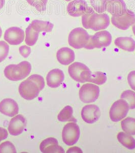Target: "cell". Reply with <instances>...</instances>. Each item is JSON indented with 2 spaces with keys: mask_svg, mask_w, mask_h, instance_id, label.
<instances>
[{
  "mask_svg": "<svg viewBox=\"0 0 135 153\" xmlns=\"http://www.w3.org/2000/svg\"><path fill=\"white\" fill-rule=\"evenodd\" d=\"M44 87L45 82L43 76L32 75L21 83L18 91L19 94L24 99L32 100L39 96Z\"/></svg>",
  "mask_w": 135,
  "mask_h": 153,
  "instance_id": "6da1fadb",
  "label": "cell"
},
{
  "mask_svg": "<svg viewBox=\"0 0 135 153\" xmlns=\"http://www.w3.org/2000/svg\"><path fill=\"white\" fill-rule=\"evenodd\" d=\"M81 19L84 28L95 31H100L107 29L110 23L108 15L98 13L93 9L82 16Z\"/></svg>",
  "mask_w": 135,
  "mask_h": 153,
  "instance_id": "7a4b0ae2",
  "label": "cell"
},
{
  "mask_svg": "<svg viewBox=\"0 0 135 153\" xmlns=\"http://www.w3.org/2000/svg\"><path fill=\"white\" fill-rule=\"evenodd\" d=\"M31 65L28 61H24L18 65H10L6 67L4 75L8 79L18 81L23 80L31 73Z\"/></svg>",
  "mask_w": 135,
  "mask_h": 153,
  "instance_id": "3957f363",
  "label": "cell"
},
{
  "mask_svg": "<svg viewBox=\"0 0 135 153\" xmlns=\"http://www.w3.org/2000/svg\"><path fill=\"white\" fill-rule=\"evenodd\" d=\"M112 40L111 33L106 30L97 32L94 35L90 36V38L85 49L87 50L107 47L110 45Z\"/></svg>",
  "mask_w": 135,
  "mask_h": 153,
  "instance_id": "277c9868",
  "label": "cell"
},
{
  "mask_svg": "<svg viewBox=\"0 0 135 153\" xmlns=\"http://www.w3.org/2000/svg\"><path fill=\"white\" fill-rule=\"evenodd\" d=\"M70 76L73 80L79 83L89 82L92 72L89 68L82 63L76 62L70 65L68 68Z\"/></svg>",
  "mask_w": 135,
  "mask_h": 153,
  "instance_id": "5b68a950",
  "label": "cell"
},
{
  "mask_svg": "<svg viewBox=\"0 0 135 153\" xmlns=\"http://www.w3.org/2000/svg\"><path fill=\"white\" fill-rule=\"evenodd\" d=\"M90 38L88 32L84 29L80 27L75 28L70 33L68 37L69 45L76 49L85 48Z\"/></svg>",
  "mask_w": 135,
  "mask_h": 153,
  "instance_id": "8992f818",
  "label": "cell"
},
{
  "mask_svg": "<svg viewBox=\"0 0 135 153\" xmlns=\"http://www.w3.org/2000/svg\"><path fill=\"white\" fill-rule=\"evenodd\" d=\"M111 23L119 29L126 30L135 24V14L132 11L126 9L123 13L113 15Z\"/></svg>",
  "mask_w": 135,
  "mask_h": 153,
  "instance_id": "52a82bcc",
  "label": "cell"
},
{
  "mask_svg": "<svg viewBox=\"0 0 135 153\" xmlns=\"http://www.w3.org/2000/svg\"><path fill=\"white\" fill-rule=\"evenodd\" d=\"M130 107L128 102L125 100H118L113 104L109 115L113 122H118L123 120L128 114Z\"/></svg>",
  "mask_w": 135,
  "mask_h": 153,
  "instance_id": "ba28073f",
  "label": "cell"
},
{
  "mask_svg": "<svg viewBox=\"0 0 135 153\" xmlns=\"http://www.w3.org/2000/svg\"><path fill=\"white\" fill-rule=\"evenodd\" d=\"M79 127L75 123H69L65 126L62 131V139L64 143L69 146L76 144L79 139Z\"/></svg>",
  "mask_w": 135,
  "mask_h": 153,
  "instance_id": "9c48e42d",
  "label": "cell"
},
{
  "mask_svg": "<svg viewBox=\"0 0 135 153\" xmlns=\"http://www.w3.org/2000/svg\"><path fill=\"white\" fill-rule=\"evenodd\" d=\"M100 94L99 86L91 83H87L80 89L79 95L80 100L84 103H93L97 100Z\"/></svg>",
  "mask_w": 135,
  "mask_h": 153,
  "instance_id": "30bf717a",
  "label": "cell"
},
{
  "mask_svg": "<svg viewBox=\"0 0 135 153\" xmlns=\"http://www.w3.org/2000/svg\"><path fill=\"white\" fill-rule=\"evenodd\" d=\"M67 12L72 17H79L92 9L84 0H74L68 4Z\"/></svg>",
  "mask_w": 135,
  "mask_h": 153,
  "instance_id": "8fae6325",
  "label": "cell"
},
{
  "mask_svg": "<svg viewBox=\"0 0 135 153\" xmlns=\"http://www.w3.org/2000/svg\"><path fill=\"white\" fill-rule=\"evenodd\" d=\"M25 37L24 31L17 27H12L6 30L4 39L11 45H17L21 44Z\"/></svg>",
  "mask_w": 135,
  "mask_h": 153,
  "instance_id": "7c38bea8",
  "label": "cell"
},
{
  "mask_svg": "<svg viewBox=\"0 0 135 153\" xmlns=\"http://www.w3.org/2000/svg\"><path fill=\"white\" fill-rule=\"evenodd\" d=\"M81 114L82 120L85 123L94 124L100 117V110L95 105H87L82 108Z\"/></svg>",
  "mask_w": 135,
  "mask_h": 153,
  "instance_id": "4fadbf2b",
  "label": "cell"
},
{
  "mask_svg": "<svg viewBox=\"0 0 135 153\" xmlns=\"http://www.w3.org/2000/svg\"><path fill=\"white\" fill-rule=\"evenodd\" d=\"M26 118L22 115L19 114L11 120L8 131L13 136H18L21 134L26 126Z\"/></svg>",
  "mask_w": 135,
  "mask_h": 153,
  "instance_id": "5bb4252c",
  "label": "cell"
},
{
  "mask_svg": "<svg viewBox=\"0 0 135 153\" xmlns=\"http://www.w3.org/2000/svg\"><path fill=\"white\" fill-rule=\"evenodd\" d=\"M40 150L43 153H64L62 147L59 146L57 139L49 137L44 140L40 145Z\"/></svg>",
  "mask_w": 135,
  "mask_h": 153,
  "instance_id": "9a60e30c",
  "label": "cell"
},
{
  "mask_svg": "<svg viewBox=\"0 0 135 153\" xmlns=\"http://www.w3.org/2000/svg\"><path fill=\"white\" fill-rule=\"evenodd\" d=\"M19 107L18 103L11 99H5L0 102V112L9 117H13L18 114Z\"/></svg>",
  "mask_w": 135,
  "mask_h": 153,
  "instance_id": "2e32d148",
  "label": "cell"
},
{
  "mask_svg": "<svg viewBox=\"0 0 135 153\" xmlns=\"http://www.w3.org/2000/svg\"><path fill=\"white\" fill-rule=\"evenodd\" d=\"M126 9L123 0H105V10L112 16L122 14Z\"/></svg>",
  "mask_w": 135,
  "mask_h": 153,
  "instance_id": "e0dca14e",
  "label": "cell"
},
{
  "mask_svg": "<svg viewBox=\"0 0 135 153\" xmlns=\"http://www.w3.org/2000/svg\"><path fill=\"white\" fill-rule=\"evenodd\" d=\"M64 74L59 69H54L50 71L46 77L47 85L51 88L59 87L64 81Z\"/></svg>",
  "mask_w": 135,
  "mask_h": 153,
  "instance_id": "ac0fdd59",
  "label": "cell"
},
{
  "mask_svg": "<svg viewBox=\"0 0 135 153\" xmlns=\"http://www.w3.org/2000/svg\"><path fill=\"white\" fill-rule=\"evenodd\" d=\"M57 60L64 65H69L74 61L75 55L74 51L69 48H62L56 53Z\"/></svg>",
  "mask_w": 135,
  "mask_h": 153,
  "instance_id": "d6986e66",
  "label": "cell"
},
{
  "mask_svg": "<svg viewBox=\"0 0 135 153\" xmlns=\"http://www.w3.org/2000/svg\"><path fill=\"white\" fill-rule=\"evenodd\" d=\"M115 45L121 50L133 52L135 50V41L130 37H120L114 41Z\"/></svg>",
  "mask_w": 135,
  "mask_h": 153,
  "instance_id": "ffe728a7",
  "label": "cell"
},
{
  "mask_svg": "<svg viewBox=\"0 0 135 153\" xmlns=\"http://www.w3.org/2000/svg\"><path fill=\"white\" fill-rule=\"evenodd\" d=\"M117 138L118 141L125 148L129 150L135 149V139L132 135L121 132L117 134Z\"/></svg>",
  "mask_w": 135,
  "mask_h": 153,
  "instance_id": "44dd1931",
  "label": "cell"
},
{
  "mask_svg": "<svg viewBox=\"0 0 135 153\" xmlns=\"http://www.w3.org/2000/svg\"><path fill=\"white\" fill-rule=\"evenodd\" d=\"M31 26L35 31L39 33L41 32H50L53 29L54 25L52 23L47 21L35 19L32 21Z\"/></svg>",
  "mask_w": 135,
  "mask_h": 153,
  "instance_id": "7402d4cb",
  "label": "cell"
},
{
  "mask_svg": "<svg viewBox=\"0 0 135 153\" xmlns=\"http://www.w3.org/2000/svg\"><path fill=\"white\" fill-rule=\"evenodd\" d=\"M26 44L29 46L35 45L38 39L39 32L35 31L31 26V24L26 28Z\"/></svg>",
  "mask_w": 135,
  "mask_h": 153,
  "instance_id": "603a6c76",
  "label": "cell"
},
{
  "mask_svg": "<svg viewBox=\"0 0 135 153\" xmlns=\"http://www.w3.org/2000/svg\"><path fill=\"white\" fill-rule=\"evenodd\" d=\"M121 126L125 132L135 135V118L128 117L121 121Z\"/></svg>",
  "mask_w": 135,
  "mask_h": 153,
  "instance_id": "cb8c5ba5",
  "label": "cell"
},
{
  "mask_svg": "<svg viewBox=\"0 0 135 153\" xmlns=\"http://www.w3.org/2000/svg\"><path fill=\"white\" fill-rule=\"evenodd\" d=\"M73 110L70 106H67L59 113L57 118L59 122H66L73 120Z\"/></svg>",
  "mask_w": 135,
  "mask_h": 153,
  "instance_id": "d4e9b609",
  "label": "cell"
},
{
  "mask_svg": "<svg viewBox=\"0 0 135 153\" xmlns=\"http://www.w3.org/2000/svg\"><path fill=\"white\" fill-rule=\"evenodd\" d=\"M120 97L128 102L131 109H135V92L131 90L124 91L121 94Z\"/></svg>",
  "mask_w": 135,
  "mask_h": 153,
  "instance_id": "484cf974",
  "label": "cell"
},
{
  "mask_svg": "<svg viewBox=\"0 0 135 153\" xmlns=\"http://www.w3.org/2000/svg\"><path fill=\"white\" fill-rule=\"evenodd\" d=\"M107 79V78L105 74L101 71H97L95 73L92 74L89 82L98 85H103L106 82Z\"/></svg>",
  "mask_w": 135,
  "mask_h": 153,
  "instance_id": "4316f807",
  "label": "cell"
},
{
  "mask_svg": "<svg viewBox=\"0 0 135 153\" xmlns=\"http://www.w3.org/2000/svg\"><path fill=\"white\" fill-rule=\"evenodd\" d=\"M29 4L39 12H44L46 9L48 0H26Z\"/></svg>",
  "mask_w": 135,
  "mask_h": 153,
  "instance_id": "83f0119b",
  "label": "cell"
},
{
  "mask_svg": "<svg viewBox=\"0 0 135 153\" xmlns=\"http://www.w3.org/2000/svg\"><path fill=\"white\" fill-rule=\"evenodd\" d=\"M91 5L95 11L98 13L105 12V0H90Z\"/></svg>",
  "mask_w": 135,
  "mask_h": 153,
  "instance_id": "f1b7e54d",
  "label": "cell"
},
{
  "mask_svg": "<svg viewBox=\"0 0 135 153\" xmlns=\"http://www.w3.org/2000/svg\"><path fill=\"white\" fill-rule=\"evenodd\" d=\"M16 153L15 147L12 143L6 141L0 145V153Z\"/></svg>",
  "mask_w": 135,
  "mask_h": 153,
  "instance_id": "f546056e",
  "label": "cell"
},
{
  "mask_svg": "<svg viewBox=\"0 0 135 153\" xmlns=\"http://www.w3.org/2000/svg\"><path fill=\"white\" fill-rule=\"evenodd\" d=\"M9 46L4 41H0V63L2 62L8 55Z\"/></svg>",
  "mask_w": 135,
  "mask_h": 153,
  "instance_id": "4dcf8cb0",
  "label": "cell"
},
{
  "mask_svg": "<svg viewBox=\"0 0 135 153\" xmlns=\"http://www.w3.org/2000/svg\"><path fill=\"white\" fill-rule=\"evenodd\" d=\"M128 81L131 88L135 91V71H131L128 74Z\"/></svg>",
  "mask_w": 135,
  "mask_h": 153,
  "instance_id": "1f68e13d",
  "label": "cell"
},
{
  "mask_svg": "<svg viewBox=\"0 0 135 153\" xmlns=\"http://www.w3.org/2000/svg\"><path fill=\"white\" fill-rule=\"evenodd\" d=\"M19 53L24 58H27L31 53V48L27 45H23L19 48Z\"/></svg>",
  "mask_w": 135,
  "mask_h": 153,
  "instance_id": "d6a6232c",
  "label": "cell"
},
{
  "mask_svg": "<svg viewBox=\"0 0 135 153\" xmlns=\"http://www.w3.org/2000/svg\"><path fill=\"white\" fill-rule=\"evenodd\" d=\"M8 131L3 128L0 127V143L1 141L5 140L8 137Z\"/></svg>",
  "mask_w": 135,
  "mask_h": 153,
  "instance_id": "836d02e7",
  "label": "cell"
},
{
  "mask_svg": "<svg viewBox=\"0 0 135 153\" xmlns=\"http://www.w3.org/2000/svg\"><path fill=\"white\" fill-rule=\"evenodd\" d=\"M67 153H83L81 150L80 148L75 146L73 148H70L69 150H68Z\"/></svg>",
  "mask_w": 135,
  "mask_h": 153,
  "instance_id": "e575fe53",
  "label": "cell"
},
{
  "mask_svg": "<svg viewBox=\"0 0 135 153\" xmlns=\"http://www.w3.org/2000/svg\"><path fill=\"white\" fill-rule=\"evenodd\" d=\"M5 4V0H0V10L3 8Z\"/></svg>",
  "mask_w": 135,
  "mask_h": 153,
  "instance_id": "d590c367",
  "label": "cell"
},
{
  "mask_svg": "<svg viewBox=\"0 0 135 153\" xmlns=\"http://www.w3.org/2000/svg\"><path fill=\"white\" fill-rule=\"evenodd\" d=\"M132 30H133L134 35H135V24L132 26Z\"/></svg>",
  "mask_w": 135,
  "mask_h": 153,
  "instance_id": "8d00e7d4",
  "label": "cell"
},
{
  "mask_svg": "<svg viewBox=\"0 0 135 153\" xmlns=\"http://www.w3.org/2000/svg\"><path fill=\"white\" fill-rule=\"evenodd\" d=\"M2 35V29L1 28V27H0V38L1 37Z\"/></svg>",
  "mask_w": 135,
  "mask_h": 153,
  "instance_id": "74e56055",
  "label": "cell"
},
{
  "mask_svg": "<svg viewBox=\"0 0 135 153\" xmlns=\"http://www.w3.org/2000/svg\"><path fill=\"white\" fill-rule=\"evenodd\" d=\"M66 1H67V2H69V1H71L72 0H65Z\"/></svg>",
  "mask_w": 135,
  "mask_h": 153,
  "instance_id": "f35d334b",
  "label": "cell"
}]
</instances>
